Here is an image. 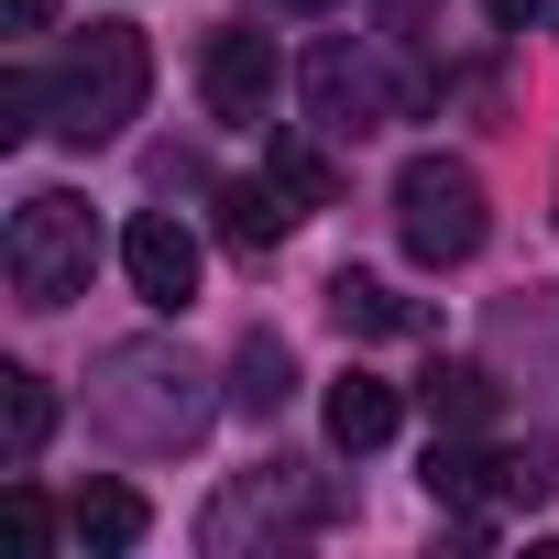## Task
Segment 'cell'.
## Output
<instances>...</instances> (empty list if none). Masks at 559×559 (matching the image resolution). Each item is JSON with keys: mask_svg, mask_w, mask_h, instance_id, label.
I'll return each mask as SVG.
<instances>
[{"mask_svg": "<svg viewBox=\"0 0 559 559\" xmlns=\"http://www.w3.org/2000/svg\"><path fill=\"white\" fill-rule=\"evenodd\" d=\"M88 428L121 439V450H187L209 428V373L176 341H121L88 373Z\"/></svg>", "mask_w": 559, "mask_h": 559, "instance_id": "6da1fadb", "label": "cell"}, {"mask_svg": "<svg viewBox=\"0 0 559 559\" xmlns=\"http://www.w3.org/2000/svg\"><path fill=\"white\" fill-rule=\"evenodd\" d=\"M143 88H154V45L132 23H88L67 45V67L45 78V132L99 154V143H121V121H143Z\"/></svg>", "mask_w": 559, "mask_h": 559, "instance_id": "7a4b0ae2", "label": "cell"}, {"mask_svg": "<svg viewBox=\"0 0 559 559\" xmlns=\"http://www.w3.org/2000/svg\"><path fill=\"white\" fill-rule=\"evenodd\" d=\"M0 263H12V297H23V308H67V297H88L99 230H88V209H78L67 187H34V198L12 209V241H0Z\"/></svg>", "mask_w": 559, "mask_h": 559, "instance_id": "3957f363", "label": "cell"}, {"mask_svg": "<svg viewBox=\"0 0 559 559\" xmlns=\"http://www.w3.org/2000/svg\"><path fill=\"white\" fill-rule=\"evenodd\" d=\"M483 230H493V209H483V176L461 165V154H417L406 176H395V241L417 252V263H472L483 252Z\"/></svg>", "mask_w": 559, "mask_h": 559, "instance_id": "277c9868", "label": "cell"}, {"mask_svg": "<svg viewBox=\"0 0 559 559\" xmlns=\"http://www.w3.org/2000/svg\"><path fill=\"white\" fill-rule=\"evenodd\" d=\"M308 526H319L308 472H241V483L209 493L198 548H209V559H252V548H286V537H308Z\"/></svg>", "mask_w": 559, "mask_h": 559, "instance_id": "5b68a950", "label": "cell"}, {"mask_svg": "<svg viewBox=\"0 0 559 559\" xmlns=\"http://www.w3.org/2000/svg\"><path fill=\"white\" fill-rule=\"evenodd\" d=\"M274 88H286V56H274V34L219 23V34L198 45V99H209L219 121H263V110H274Z\"/></svg>", "mask_w": 559, "mask_h": 559, "instance_id": "8992f818", "label": "cell"}, {"mask_svg": "<svg viewBox=\"0 0 559 559\" xmlns=\"http://www.w3.org/2000/svg\"><path fill=\"white\" fill-rule=\"evenodd\" d=\"M121 274H132V297H143L154 319H187V308H198V230L165 219V209H143V219L121 230Z\"/></svg>", "mask_w": 559, "mask_h": 559, "instance_id": "52a82bcc", "label": "cell"}, {"mask_svg": "<svg viewBox=\"0 0 559 559\" xmlns=\"http://www.w3.org/2000/svg\"><path fill=\"white\" fill-rule=\"evenodd\" d=\"M308 110H319L330 132H373V121H384V78H373V67L330 34V45L308 56Z\"/></svg>", "mask_w": 559, "mask_h": 559, "instance_id": "ba28073f", "label": "cell"}, {"mask_svg": "<svg viewBox=\"0 0 559 559\" xmlns=\"http://www.w3.org/2000/svg\"><path fill=\"white\" fill-rule=\"evenodd\" d=\"M297 209H308V198L274 176V165H263V176H241V187H219V230H230V252H274V241L297 230Z\"/></svg>", "mask_w": 559, "mask_h": 559, "instance_id": "9c48e42d", "label": "cell"}, {"mask_svg": "<svg viewBox=\"0 0 559 559\" xmlns=\"http://www.w3.org/2000/svg\"><path fill=\"white\" fill-rule=\"evenodd\" d=\"M78 548H99V559H132L143 537H154V504L132 493V483H78Z\"/></svg>", "mask_w": 559, "mask_h": 559, "instance_id": "30bf717a", "label": "cell"}, {"mask_svg": "<svg viewBox=\"0 0 559 559\" xmlns=\"http://www.w3.org/2000/svg\"><path fill=\"white\" fill-rule=\"evenodd\" d=\"M45 439H56V384L12 362V373H0V461L34 472V461H45Z\"/></svg>", "mask_w": 559, "mask_h": 559, "instance_id": "8fae6325", "label": "cell"}, {"mask_svg": "<svg viewBox=\"0 0 559 559\" xmlns=\"http://www.w3.org/2000/svg\"><path fill=\"white\" fill-rule=\"evenodd\" d=\"M395 417H406V406H395L384 373H341V384H330V439H341V450H384Z\"/></svg>", "mask_w": 559, "mask_h": 559, "instance_id": "7c38bea8", "label": "cell"}, {"mask_svg": "<svg viewBox=\"0 0 559 559\" xmlns=\"http://www.w3.org/2000/svg\"><path fill=\"white\" fill-rule=\"evenodd\" d=\"M286 395H297V352L274 341V330H252V341L230 352V406H241V417H274Z\"/></svg>", "mask_w": 559, "mask_h": 559, "instance_id": "4fadbf2b", "label": "cell"}, {"mask_svg": "<svg viewBox=\"0 0 559 559\" xmlns=\"http://www.w3.org/2000/svg\"><path fill=\"white\" fill-rule=\"evenodd\" d=\"M330 319H341L352 341H395V330H406V297L384 286V274H330Z\"/></svg>", "mask_w": 559, "mask_h": 559, "instance_id": "5bb4252c", "label": "cell"}, {"mask_svg": "<svg viewBox=\"0 0 559 559\" xmlns=\"http://www.w3.org/2000/svg\"><path fill=\"white\" fill-rule=\"evenodd\" d=\"M428 417H439V428H483V417H493V373H483V362H439V373H428Z\"/></svg>", "mask_w": 559, "mask_h": 559, "instance_id": "9a60e30c", "label": "cell"}, {"mask_svg": "<svg viewBox=\"0 0 559 559\" xmlns=\"http://www.w3.org/2000/svg\"><path fill=\"white\" fill-rule=\"evenodd\" d=\"M548 493H559V450H548V439L493 450V504H548Z\"/></svg>", "mask_w": 559, "mask_h": 559, "instance_id": "2e32d148", "label": "cell"}, {"mask_svg": "<svg viewBox=\"0 0 559 559\" xmlns=\"http://www.w3.org/2000/svg\"><path fill=\"white\" fill-rule=\"evenodd\" d=\"M0 537H12V559H45V548H56V515H45V493H34V483L0 493Z\"/></svg>", "mask_w": 559, "mask_h": 559, "instance_id": "e0dca14e", "label": "cell"}, {"mask_svg": "<svg viewBox=\"0 0 559 559\" xmlns=\"http://www.w3.org/2000/svg\"><path fill=\"white\" fill-rule=\"evenodd\" d=\"M263 165H274V176H286V187H297L308 209H330V198H341V176H330V154H308V143H274Z\"/></svg>", "mask_w": 559, "mask_h": 559, "instance_id": "ac0fdd59", "label": "cell"}, {"mask_svg": "<svg viewBox=\"0 0 559 559\" xmlns=\"http://www.w3.org/2000/svg\"><path fill=\"white\" fill-rule=\"evenodd\" d=\"M45 132V78H0V143Z\"/></svg>", "mask_w": 559, "mask_h": 559, "instance_id": "d6986e66", "label": "cell"}, {"mask_svg": "<svg viewBox=\"0 0 559 559\" xmlns=\"http://www.w3.org/2000/svg\"><path fill=\"white\" fill-rule=\"evenodd\" d=\"M0 23H12V34H45V23H56V0H0Z\"/></svg>", "mask_w": 559, "mask_h": 559, "instance_id": "ffe728a7", "label": "cell"}, {"mask_svg": "<svg viewBox=\"0 0 559 559\" xmlns=\"http://www.w3.org/2000/svg\"><path fill=\"white\" fill-rule=\"evenodd\" d=\"M483 12H493V23L515 34V23H537V12H548V0H483Z\"/></svg>", "mask_w": 559, "mask_h": 559, "instance_id": "44dd1931", "label": "cell"}, {"mask_svg": "<svg viewBox=\"0 0 559 559\" xmlns=\"http://www.w3.org/2000/svg\"><path fill=\"white\" fill-rule=\"evenodd\" d=\"M286 12H330V0H286Z\"/></svg>", "mask_w": 559, "mask_h": 559, "instance_id": "7402d4cb", "label": "cell"}]
</instances>
